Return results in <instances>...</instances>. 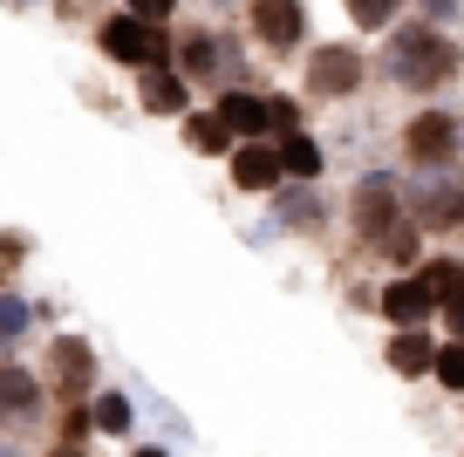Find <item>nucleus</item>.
<instances>
[{
  "instance_id": "nucleus-1",
  "label": "nucleus",
  "mask_w": 464,
  "mask_h": 457,
  "mask_svg": "<svg viewBox=\"0 0 464 457\" xmlns=\"http://www.w3.org/2000/svg\"><path fill=\"white\" fill-rule=\"evenodd\" d=\"M390 69L403 89H444L458 75V42H444L437 28H410V34H396Z\"/></svg>"
},
{
  "instance_id": "nucleus-2",
  "label": "nucleus",
  "mask_w": 464,
  "mask_h": 457,
  "mask_svg": "<svg viewBox=\"0 0 464 457\" xmlns=\"http://www.w3.org/2000/svg\"><path fill=\"white\" fill-rule=\"evenodd\" d=\"M48 389H55L62 403H82L89 389H96V355H89L82 335H55V342H48Z\"/></svg>"
},
{
  "instance_id": "nucleus-3",
  "label": "nucleus",
  "mask_w": 464,
  "mask_h": 457,
  "mask_svg": "<svg viewBox=\"0 0 464 457\" xmlns=\"http://www.w3.org/2000/svg\"><path fill=\"white\" fill-rule=\"evenodd\" d=\"M102 55L130 62V69H164V34L137 15H116V21H102Z\"/></svg>"
},
{
  "instance_id": "nucleus-4",
  "label": "nucleus",
  "mask_w": 464,
  "mask_h": 457,
  "mask_svg": "<svg viewBox=\"0 0 464 457\" xmlns=\"http://www.w3.org/2000/svg\"><path fill=\"white\" fill-rule=\"evenodd\" d=\"M403 151H410V164H450L458 158V116L423 110L417 123L403 130Z\"/></svg>"
},
{
  "instance_id": "nucleus-5",
  "label": "nucleus",
  "mask_w": 464,
  "mask_h": 457,
  "mask_svg": "<svg viewBox=\"0 0 464 457\" xmlns=\"http://www.w3.org/2000/svg\"><path fill=\"white\" fill-rule=\"evenodd\" d=\"M362 89V55L355 48H321L314 62H307V96H355Z\"/></svg>"
},
{
  "instance_id": "nucleus-6",
  "label": "nucleus",
  "mask_w": 464,
  "mask_h": 457,
  "mask_svg": "<svg viewBox=\"0 0 464 457\" xmlns=\"http://www.w3.org/2000/svg\"><path fill=\"white\" fill-rule=\"evenodd\" d=\"M232 185L239 191H274L280 185V151H266V143H232Z\"/></svg>"
},
{
  "instance_id": "nucleus-7",
  "label": "nucleus",
  "mask_w": 464,
  "mask_h": 457,
  "mask_svg": "<svg viewBox=\"0 0 464 457\" xmlns=\"http://www.w3.org/2000/svg\"><path fill=\"white\" fill-rule=\"evenodd\" d=\"M253 34L266 48H294L301 42V7L294 0H253Z\"/></svg>"
},
{
  "instance_id": "nucleus-8",
  "label": "nucleus",
  "mask_w": 464,
  "mask_h": 457,
  "mask_svg": "<svg viewBox=\"0 0 464 457\" xmlns=\"http://www.w3.org/2000/svg\"><path fill=\"white\" fill-rule=\"evenodd\" d=\"M430 307H437V300L417 287V273H410V280H390V287H382V315H390L396 328H423V321H430Z\"/></svg>"
},
{
  "instance_id": "nucleus-9",
  "label": "nucleus",
  "mask_w": 464,
  "mask_h": 457,
  "mask_svg": "<svg viewBox=\"0 0 464 457\" xmlns=\"http://www.w3.org/2000/svg\"><path fill=\"white\" fill-rule=\"evenodd\" d=\"M218 116H226L232 137H260V130H266V96H253V89H232V96H218Z\"/></svg>"
},
{
  "instance_id": "nucleus-10",
  "label": "nucleus",
  "mask_w": 464,
  "mask_h": 457,
  "mask_svg": "<svg viewBox=\"0 0 464 457\" xmlns=\"http://www.w3.org/2000/svg\"><path fill=\"white\" fill-rule=\"evenodd\" d=\"M396 219H403V212H396L390 185H362V191H355V226H362V239H376V232L396 226Z\"/></svg>"
},
{
  "instance_id": "nucleus-11",
  "label": "nucleus",
  "mask_w": 464,
  "mask_h": 457,
  "mask_svg": "<svg viewBox=\"0 0 464 457\" xmlns=\"http://www.w3.org/2000/svg\"><path fill=\"white\" fill-rule=\"evenodd\" d=\"M417 287L430 300H458L464 294V259H423L417 267Z\"/></svg>"
},
{
  "instance_id": "nucleus-12",
  "label": "nucleus",
  "mask_w": 464,
  "mask_h": 457,
  "mask_svg": "<svg viewBox=\"0 0 464 457\" xmlns=\"http://www.w3.org/2000/svg\"><path fill=\"white\" fill-rule=\"evenodd\" d=\"M34 403H42V389L28 369H0V416H28Z\"/></svg>"
},
{
  "instance_id": "nucleus-13",
  "label": "nucleus",
  "mask_w": 464,
  "mask_h": 457,
  "mask_svg": "<svg viewBox=\"0 0 464 457\" xmlns=\"http://www.w3.org/2000/svg\"><path fill=\"white\" fill-rule=\"evenodd\" d=\"M321 171V151L307 130H287V143H280V178H314Z\"/></svg>"
},
{
  "instance_id": "nucleus-14",
  "label": "nucleus",
  "mask_w": 464,
  "mask_h": 457,
  "mask_svg": "<svg viewBox=\"0 0 464 457\" xmlns=\"http://www.w3.org/2000/svg\"><path fill=\"white\" fill-rule=\"evenodd\" d=\"M430 355H437V348L423 342L417 328H403V335L390 342V369H396V375H423V369H430Z\"/></svg>"
},
{
  "instance_id": "nucleus-15",
  "label": "nucleus",
  "mask_w": 464,
  "mask_h": 457,
  "mask_svg": "<svg viewBox=\"0 0 464 457\" xmlns=\"http://www.w3.org/2000/svg\"><path fill=\"white\" fill-rule=\"evenodd\" d=\"M185 143L191 151H232V130H226V116H185Z\"/></svg>"
},
{
  "instance_id": "nucleus-16",
  "label": "nucleus",
  "mask_w": 464,
  "mask_h": 457,
  "mask_svg": "<svg viewBox=\"0 0 464 457\" xmlns=\"http://www.w3.org/2000/svg\"><path fill=\"white\" fill-rule=\"evenodd\" d=\"M423 226H437V232H464V185H450L444 199L423 205Z\"/></svg>"
},
{
  "instance_id": "nucleus-17",
  "label": "nucleus",
  "mask_w": 464,
  "mask_h": 457,
  "mask_svg": "<svg viewBox=\"0 0 464 457\" xmlns=\"http://www.w3.org/2000/svg\"><path fill=\"white\" fill-rule=\"evenodd\" d=\"M144 102H150V110H185V83H178V75L144 69Z\"/></svg>"
},
{
  "instance_id": "nucleus-18",
  "label": "nucleus",
  "mask_w": 464,
  "mask_h": 457,
  "mask_svg": "<svg viewBox=\"0 0 464 457\" xmlns=\"http://www.w3.org/2000/svg\"><path fill=\"white\" fill-rule=\"evenodd\" d=\"M212 55H218L212 34H185V42H178V69H185V75H205V69H212Z\"/></svg>"
},
{
  "instance_id": "nucleus-19",
  "label": "nucleus",
  "mask_w": 464,
  "mask_h": 457,
  "mask_svg": "<svg viewBox=\"0 0 464 457\" xmlns=\"http://www.w3.org/2000/svg\"><path fill=\"white\" fill-rule=\"evenodd\" d=\"M430 369H437V383H444V389H458V396H464V342L437 348V355H430Z\"/></svg>"
},
{
  "instance_id": "nucleus-20",
  "label": "nucleus",
  "mask_w": 464,
  "mask_h": 457,
  "mask_svg": "<svg viewBox=\"0 0 464 457\" xmlns=\"http://www.w3.org/2000/svg\"><path fill=\"white\" fill-rule=\"evenodd\" d=\"M396 7H403V0H348L355 28H390V21H396Z\"/></svg>"
},
{
  "instance_id": "nucleus-21",
  "label": "nucleus",
  "mask_w": 464,
  "mask_h": 457,
  "mask_svg": "<svg viewBox=\"0 0 464 457\" xmlns=\"http://www.w3.org/2000/svg\"><path fill=\"white\" fill-rule=\"evenodd\" d=\"M96 423L102 430H123V423H130V403H123V396H102L96 403Z\"/></svg>"
},
{
  "instance_id": "nucleus-22",
  "label": "nucleus",
  "mask_w": 464,
  "mask_h": 457,
  "mask_svg": "<svg viewBox=\"0 0 464 457\" xmlns=\"http://www.w3.org/2000/svg\"><path fill=\"white\" fill-rule=\"evenodd\" d=\"M130 15L150 21V28H164V21H171V0H130Z\"/></svg>"
},
{
  "instance_id": "nucleus-23",
  "label": "nucleus",
  "mask_w": 464,
  "mask_h": 457,
  "mask_svg": "<svg viewBox=\"0 0 464 457\" xmlns=\"http://www.w3.org/2000/svg\"><path fill=\"white\" fill-rule=\"evenodd\" d=\"M444 321H450V335L464 342V294H458V300H444Z\"/></svg>"
},
{
  "instance_id": "nucleus-24",
  "label": "nucleus",
  "mask_w": 464,
  "mask_h": 457,
  "mask_svg": "<svg viewBox=\"0 0 464 457\" xmlns=\"http://www.w3.org/2000/svg\"><path fill=\"white\" fill-rule=\"evenodd\" d=\"M14 259H21V246H14V239H0V273L14 267Z\"/></svg>"
},
{
  "instance_id": "nucleus-25",
  "label": "nucleus",
  "mask_w": 464,
  "mask_h": 457,
  "mask_svg": "<svg viewBox=\"0 0 464 457\" xmlns=\"http://www.w3.org/2000/svg\"><path fill=\"white\" fill-rule=\"evenodd\" d=\"M48 457H89V451H82V443L69 437V443H55V451H48Z\"/></svg>"
},
{
  "instance_id": "nucleus-26",
  "label": "nucleus",
  "mask_w": 464,
  "mask_h": 457,
  "mask_svg": "<svg viewBox=\"0 0 464 457\" xmlns=\"http://www.w3.org/2000/svg\"><path fill=\"white\" fill-rule=\"evenodd\" d=\"M137 457H164V451H137Z\"/></svg>"
}]
</instances>
